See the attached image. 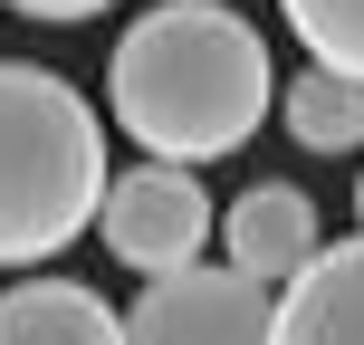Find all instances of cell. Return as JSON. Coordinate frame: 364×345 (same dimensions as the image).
I'll use <instances>...</instances> for the list:
<instances>
[{"instance_id":"1","label":"cell","mask_w":364,"mask_h":345,"mask_svg":"<svg viewBox=\"0 0 364 345\" xmlns=\"http://www.w3.org/2000/svg\"><path fill=\"white\" fill-rule=\"evenodd\" d=\"M106 106L144 154L211 164V154H240L259 134V115L278 106V77H269V48L240 10L164 0L125 29V48L106 68Z\"/></svg>"},{"instance_id":"2","label":"cell","mask_w":364,"mask_h":345,"mask_svg":"<svg viewBox=\"0 0 364 345\" xmlns=\"http://www.w3.org/2000/svg\"><path fill=\"white\" fill-rule=\"evenodd\" d=\"M106 125L58 68L0 58V269L58 259L106 211Z\"/></svg>"},{"instance_id":"3","label":"cell","mask_w":364,"mask_h":345,"mask_svg":"<svg viewBox=\"0 0 364 345\" xmlns=\"http://www.w3.org/2000/svg\"><path fill=\"white\" fill-rule=\"evenodd\" d=\"M211 230H220V201L192 182V164H164V154H144L134 173H115V182H106V211H96L106 259H125L134 278L192 269Z\"/></svg>"},{"instance_id":"4","label":"cell","mask_w":364,"mask_h":345,"mask_svg":"<svg viewBox=\"0 0 364 345\" xmlns=\"http://www.w3.org/2000/svg\"><path fill=\"white\" fill-rule=\"evenodd\" d=\"M125 345H278V297L250 269H164L125 307Z\"/></svg>"},{"instance_id":"5","label":"cell","mask_w":364,"mask_h":345,"mask_svg":"<svg viewBox=\"0 0 364 345\" xmlns=\"http://www.w3.org/2000/svg\"><path fill=\"white\" fill-rule=\"evenodd\" d=\"M220 250H230V269L288 288V278L326 250V240H316V201L297 192V182H250V192L220 211Z\"/></svg>"},{"instance_id":"6","label":"cell","mask_w":364,"mask_h":345,"mask_svg":"<svg viewBox=\"0 0 364 345\" xmlns=\"http://www.w3.org/2000/svg\"><path fill=\"white\" fill-rule=\"evenodd\" d=\"M278 345H364V230L278 288Z\"/></svg>"},{"instance_id":"7","label":"cell","mask_w":364,"mask_h":345,"mask_svg":"<svg viewBox=\"0 0 364 345\" xmlns=\"http://www.w3.org/2000/svg\"><path fill=\"white\" fill-rule=\"evenodd\" d=\"M0 345H125V317L77 278H29L0 288Z\"/></svg>"},{"instance_id":"8","label":"cell","mask_w":364,"mask_h":345,"mask_svg":"<svg viewBox=\"0 0 364 345\" xmlns=\"http://www.w3.org/2000/svg\"><path fill=\"white\" fill-rule=\"evenodd\" d=\"M278 115H288V144H307V154H364V77H346V68L307 58V77L278 87Z\"/></svg>"},{"instance_id":"9","label":"cell","mask_w":364,"mask_h":345,"mask_svg":"<svg viewBox=\"0 0 364 345\" xmlns=\"http://www.w3.org/2000/svg\"><path fill=\"white\" fill-rule=\"evenodd\" d=\"M297 29V48L316 58V68H346L364 77V0H278Z\"/></svg>"},{"instance_id":"10","label":"cell","mask_w":364,"mask_h":345,"mask_svg":"<svg viewBox=\"0 0 364 345\" xmlns=\"http://www.w3.org/2000/svg\"><path fill=\"white\" fill-rule=\"evenodd\" d=\"M19 19H96V10H115V0H10Z\"/></svg>"},{"instance_id":"11","label":"cell","mask_w":364,"mask_h":345,"mask_svg":"<svg viewBox=\"0 0 364 345\" xmlns=\"http://www.w3.org/2000/svg\"><path fill=\"white\" fill-rule=\"evenodd\" d=\"M355 221H364V173H355Z\"/></svg>"}]
</instances>
